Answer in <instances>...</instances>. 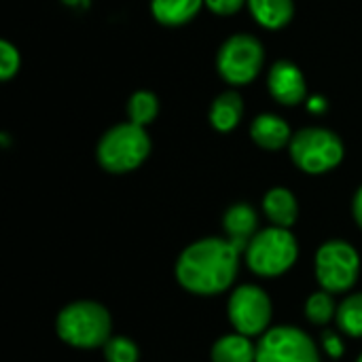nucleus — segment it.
Instances as JSON below:
<instances>
[{"label":"nucleus","mask_w":362,"mask_h":362,"mask_svg":"<svg viewBox=\"0 0 362 362\" xmlns=\"http://www.w3.org/2000/svg\"><path fill=\"white\" fill-rule=\"evenodd\" d=\"M227 314L235 333H242L252 339L269 331L274 305L269 295L261 286L242 284L231 293L227 303Z\"/></svg>","instance_id":"6e6552de"},{"label":"nucleus","mask_w":362,"mask_h":362,"mask_svg":"<svg viewBox=\"0 0 362 362\" xmlns=\"http://www.w3.org/2000/svg\"><path fill=\"white\" fill-rule=\"evenodd\" d=\"M305 316L312 325L316 327H325L329 325L335 316H337V303L333 299L331 293L327 291H318L314 293L308 301H305Z\"/></svg>","instance_id":"aec40b11"},{"label":"nucleus","mask_w":362,"mask_h":362,"mask_svg":"<svg viewBox=\"0 0 362 362\" xmlns=\"http://www.w3.org/2000/svg\"><path fill=\"white\" fill-rule=\"evenodd\" d=\"M104 358L106 362H138L140 358V350L136 346V341H132L129 337H110L104 344Z\"/></svg>","instance_id":"412c9836"},{"label":"nucleus","mask_w":362,"mask_h":362,"mask_svg":"<svg viewBox=\"0 0 362 362\" xmlns=\"http://www.w3.org/2000/svg\"><path fill=\"white\" fill-rule=\"evenodd\" d=\"M265 62V49L252 34H235L227 38L216 55L218 74L229 85H248L257 78Z\"/></svg>","instance_id":"0eeeda50"},{"label":"nucleus","mask_w":362,"mask_h":362,"mask_svg":"<svg viewBox=\"0 0 362 362\" xmlns=\"http://www.w3.org/2000/svg\"><path fill=\"white\" fill-rule=\"evenodd\" d=\"M267 87L269 93L284 106H297L308 98V83L303 72L288 59H280L272 66Z\"/></svg>","instance_id":"9d476101"},{"label":"nucleus","mask_w":362,"mask_h":362,"mask_svg":"<svg viewBox=\"0 0 362 362\" xmlns=\"http://www.w3.org/2000/svg\"><path fill=\"white\" fill-rule=\"evenodd\" d=\"M151 153V138L144 127L127 121L110 127L98 142V163L110 174H127L144 163Z\"/></svg>","instance_id":"7ed1b4c3"},{"label":"nucleus","mask_w":362,"mask_h":362,"mask_svg":"<svg viewBox=\"0 0 362 362\" xmlns=\"http://www.w3.org/2000/svg\"><path fill=\"white\" fill-rule=\"evenodd\" d=\"M314 272L322 291L331 295L348 293L358 280L361 257L356 248L346 240H331L318 248Z\"/></svg>","instance_id":"423d86ee"},{"label":"nucleus","mask_w":362,"mask_h":362,"mask_svg":"<svg viewBox=\"0 0 362 362\" xmlns=\"http://www.w3.org/2000/svg\"><path fill=\"white\" fill-rule=\"evenodd\" d=\"M356 362H362V354H361V356H358V361H356Z\"/></svg>","instance_id":"bb28decb"},{"label":"nucleus","mask_w":362,"mask_h":362,"mask_svg":"<svg viewBox=\"0 0 362 362\" xmlns=\"http://www.w3.org/2000/svg\"><path fill=\"white\" fill-rule=\"evenodd\" d=\"M293 163L305 174H325L344 161L341 138L325 127H305L293 134L288 144Z\"/></svg>","instance_id":"39448f33"},{"label":"nucleus","mask_w":362,"mask_h":362,"mask_svg":"<svg viewBox=\"0 0 362 362\" xmlns=\"http://www.w3.org/2000/svg\"><path fill=\"white\" fill-rule=\"evenodd\" d=\"M244 255L252 274L261 278H278L295 265L299 257V244L288 229L267 227L252 238Z\"/></svg>","instance_id":"20e7f679"},{"label":"nucleus","mask_w":362,"mask_h":362,"mask_svg":"<svg viewBox=\"0 0 362 362\" xmlns=\"http://www.w3.org/2000/svg\"><path fill=\"white\" fill-rule=\"evenodd\" d=\"M240 269V252L227 238H204L187 246L176 261L178 284L199 297L225 293Z\"/></svg>","instance_id":"f257e3e1"},{"label":"nucleus","mask_w":362,"mask_h":362,"mask_svg":"<svg viewBox=\"0 0 362 362\" xmlns=\"http://www.w3.org/2000/svg\"><path fill=\"white\" fill-rule=\"evenodd\" d=\"M159 115V100L153 91L140 89L136 93H132L129 102H127V117L132 123L146 127L148 123H153Z\"/></svg>","instance_id":"6ab92c4d"},{"label":"nucleus","mask_w":362,"mask_h":362,"mask_svg":"<svg viewBox=\"0 0 362 362\" xmlns=\"http://www.w3.org/2000/svg\"><path fill=\"white\" fill-rule=\"evenodd\" d=\"M204 4L206 0H151V11L161 25L176 28L189 23Z\"/></svg>","instance_id":"2eb2a0df"},{"label":"nucleus","mask_w":362,"mask_h":362,"mask_svg":"<svg viewBox=\"0 0 362 362\" xmlns=\"http://www.w3.org/2000/svg\"><path fill=\"white\" fill-rule=\"evenodd\" d=\"M248 8L257 23L267 30L284 28L295 15L293 0H248Z\"/></svg>","instance_id":"dca6fc26"},{"label":"nucleus","mask_w":362,"mask_h":362,"mask_svg":"<svg viewBox=\"0 0 362 362\" xmlns=\"http://www.w3.org/2000/svg\"><path fill=\"white\" fill-rule=\"evenodd\" d=\"M250 138L255 140L257 146H261L265 151H280L291 144L293 134H291V125L282 117L263 112L252 121Z\"/></svg>","instance_id":"f8f14e48"},{"label":"nucleus","mask_w":362,"mask_h":362,"mask_svg":"<svg viewBox=\"0 0 362 362\" xmlns=\"http://www.w3.org/2000/svg\"><path fill=\"white\" fill-rule=\"evenodd\" d=\"M255 362H320L310 335L297 327H274L261 335Z\"/></svg>","instance_id":"1a4fd4ad"},{"label":"nucleus","mask_w":362,"mask_h":362,"mask_svg":"<svg viewBox=\"0 0 362 362\" xmlns=\"http://www.w3.org/2000/svg\"><path fill=\"white\" fill-rule=\"evenodd\" d=\"M21 66V57H19V51L8 42V40H2L0 42V78L2 81H8L17 74Z\"/></svg>","instance_id":"4be33fe9"},{"label":"nucleus","mask_w":362,"mask_h":362,"mask_svg":"<svg viewBox=\"0 0 362 362\" xmlns=\"http://www.w3.org/2000/svg\"><path fill=\"white\" fill-rule=\"evenodd\" d=\"M244 4H248V0H206V6L221 17H229L238 13Z\"/></svg>","instance_id":"5701e85b"},{"label":"nucleus","mask_w":362,"mask_h":362,"mask_svg":"<svg viewBox=\"0 0 362 362\" xmlns=\"http://www.w3.org/2000/svg\"><path fill=\"white\" fill-rule=\"evenodd\" d=\"M325 100L322 98H312V100H308V108L312 110V112H322L325 110Z\"/></svg>","instance_id":"a878e982"},{"label":"nucleus","mask_w":362,"mask_h":362,"mask_svg":"<svg viewBox=\"0 0 362 362\" xmlns=\"http://www.w3.org/2000/svg\"><path fill=\"white\" fill-rule=\"evenodd\" d=\"M223 229L227 240L238 252H246L252 238L261 231L259 216L252 206L248 204H233L223 216Z\"/></svg>","instance_id":"9b49d317"},{"label":"nucleus","mask_w":362,"mask_h":362,"mask_svg":"<svg viewBox=\"0 0 362 362\" xmlns=\"http://www.w3.org/2000/svg\"><path fill=\"white\" fill-rule=\"evenodd\" d=\"M244 115V102L242 95L235 91H225L214 98L210 106V123L216 132L227 134L238 127Z\"/></svg>","instance_id":"4468645a"},{"label":"nucleus","mask_w":362,"mask_h":362,"mask_svg":"<svg viewBox=\"0 0 362 362\" xmlns=\"http://www.w3.org/2000/svg\"><path fill=\"white\" fill-rule=\"evenodd\" d=\"M352 214H354V221L358 223V227L362 229V187L356 191V195H354V202H352Z\"/></svg>","instance_id":"393cba45"},{"label":"nucleus","mask_w":362,"mask_h":362,"mask_svg":"<svg viewBox=\"0 0 362 362\" xmlns=\"http://www.w3.org/2000/svg\"><path fill=\"white\" fill-rule=\"evenodd\" d=\"M112 320L104 305L95 301H74L66 305L55 320L59 339L76 350L104 348L110 339Z\"/></svg>","instance_id":"f03ea898"},{"label":"nucleus","mask_w":362,"mask_h":362,"mask_svg":"<svg viewBox=\"0 0 362 362\" xmlns=\"http://www.w3.org/2000/svg\"><path fill=\"white\" fill-rule=\"evenodd\" d=\"M257 346L242 333H231L212 346V362H255Z\"/></svg>","instance_id":"f3484780"},{"label":"nucleus","mask_w":362,"mask_h":362,"mask_svg":"<svg viewBox=\"0 0 362 362\" xmlns=\"http://www.w3.org/2000/svg\"><path fill=\"white\" fill-rule=\"evenodd\" d=\"M337 327L341 333L361 339L362 337V293L348 295L339 305H337Z\"/></svg>","instance_id":"a211bd4d"},{"label":"nucleus","mask_w":362,"mask_h":362,"mask_svg":"<svg viewBox=\"0 0 362 362\" xmlns=\"http://www.w3.org/2000/svg\"><path fill=\"white\" fill-rule=\"evenodd\" d=\"M263 212L274 223V227L291 229L297 223L299 216V204L293 195V191L284 187L269 189L263 197Z\"/></svg>","instance_id":"ddd939ff"},{"label":"nucleus","mask_w":362,"mask_h":362,"mask_svg":"<svg viewBox=\"0 0 362 362\" xmlns=\"http://www.w3.org/2000/svg\"><path fill=\"white\" fill-rule=\"evenodd\" d=\"M322 344H325V350H327L333 358H337V356L344 354V344H341V339H339L333 331H327V333H325Z\"/></svg>","instance_id":"b1692460"}]
</instances>
